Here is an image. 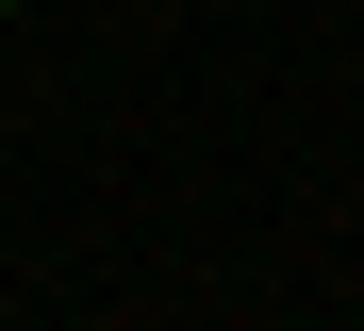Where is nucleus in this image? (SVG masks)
<instances>
[{
	"label": "nucleus",
	"mask_w": 364,
	"mask_h": 331,
	"mask_svg": "<svg viewBox=\"0 0 364 331\" xmlns=\"http://www.w3.org/2000/svg\"><path fill=\"white\" fill-rule=\"evenodd\" d=\"M0 17H17V0H0Z\"/></svg>",
	"instance_id": "nucleus-1"
}]
</instances>
